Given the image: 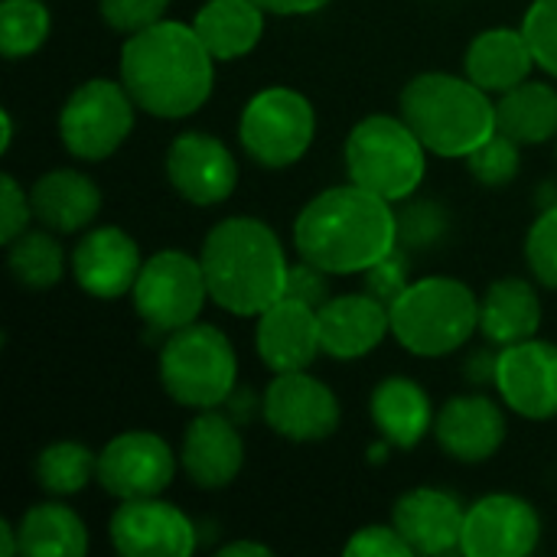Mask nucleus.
I'll return each mask as SVG.
<instances>
[{"instance_id": "obj_1", "label": "nucleus", "mask_w": 557, "mask_h": 557, "mask_svg": "<svg viewBox=\"0 0 557 557\" xmlns=\"http://www.w3.org/2000/svg\"><path fill=\"white\" fill-rule=\"evenodd\" d=\"M212 62L193 26L160 20L124 42L121 85L140 111L176 121L209 101L215 82Z\"/></svg>"}, {"instance_id": "obj_2", "label": "nucleus", "mask_w": 557, "mask_h": 557, "mask_svg": "<svg viewBox=\"0 0 557 557\" xmlns=\"http://www.w3.org/2000/svg\"><path fill=\"white\" fill-rule=\"evenodd\" d=\"M294 245L304 261L326 274H359L395 251L398 215L388 199L356 183L333 186L304 206L294 225Z\"/></svg>"}, {"instance_id": "obj_3", "label": "nucleus", "mask_w": 557, "mask_h": 557, "mask_svg": "<svg viewBox=\"0 0 557 557\" xmlns=\"http://www.w3.org/2000/svg\"><path fill=\"white\" fill-rule=\"evenodd\" d=\"M209 297L235 317H261L287 290L290 264L277 235L251 215L219 222L199 251Z\"/></svg>"}, {"instance_id": "obj_4", "label": "nucleus", "mask_w": 557, "mask_h": 557, "mask_svg": "<svg viewBox=\"0 0 557 557\" xmlns=\"http://www.w3.org/2000/svg\"><path fill=\"white\" fill-rule=\"evenodd\" d=\"M401 117L437 157H470L496 134V104L470 78L424 72L401 91Z\"/></svg>"}, {"instance_id": "obj_5", "label": "nucleus", "mask_w": 557, "mask_h": 557, "mask_svg": "<svg viewBox=\"0 0 557 557\" xmlns=\"http://www.w3.org/2000/svg\"><path fill=\"white\" fill-rule=\"evenodd\" d=\"M388 313L395 339L421 359L457 352L480 326V304L473 290L454 277H424L408 284Z\"/></svg>"}, {"instance_id": "obj_6", "label": "nucleus", "mask_w": 557, "mask_h": 557, "mask_svg": "<svg viewBox=\"0 0 557 557\" xmlns=\"http://www.w3.org/2000/svg\"><path fill=\"white\" fill-rule=\"evenodd\" d=\"M424 144L405 124V117L372 114L359 121L346 140L349 180L388 202L408 199L428 170Z\"/></svg>"}, {"instance_id": "obj_7", "label": "nucleus", "mask_w": 557, "mask_h": 557, "mask_svg": "<svg viewBox=\"0 0 557 557\" xmlns=\"http://www.w3.org/2000/svg\"><path fill=\"white\" fill-rule=\"evenodd\" d=\"M238 359L228 336L209 323H189L170 333L160 349V382L176 405L219 408L235 392Z\"/></svg>"}, {"instance_id": "obj_8", "label": "nucleus", "mask_w": 557, "mask_h": 557, "mask_svg": "<svg viewBox=\"0 0 557 557\" xmlns=\"http://www.w3.org/2000/svg\"><path fill=\"white\" fill-rule=\"evenodd\" d=\"M317 134L313 104L294 88H264L258 91L238 124V137L245 153L271 170H284L297 163Z\"/></svg>"}, {"instance_id": "obj_9", "label": "nucleus", "mask_w": 557, "mask_h": 557, "mask_svg": "<svg viewBox=\"0 0 557 557\" xmlns=\"http://www.w3.org/2000/svg\"><path fill=\"white\" fill-rule=\"evenodd\" d=\"M134 98L117 82L91 78L78 85L59 114V134L65 150L78 160L111 157L134 127Z\"/></svg>"}, {"instance_id": "obj_10", "label": "nucleus", "mask_w": 557, "mask_h": 557, "mask_svg": "<svg viewBox=\"0 0 557 557\" xmlns=\"http://www.w3.org/2000/svg\"><path fill=\"white\" fill-rule=\"evenodd\" d=\"M134 307L140 320L157 333H176L202 313V304L209 297L202 261L183 255V251H160L150 261H144L137 281H134Z\"/></svg>"}, {"instance_id": "obj_11", "label": "nucleus", "mask_w": 557, "mask_h": 557, "mask_svg": "<svg viewBox=\"0 0 557 557\" xmlns=\"http://www.w3.org/2000/svg\"><path fill=\"white\" fill-rule=\"evenodd\" d=\"M176 473V457L150 431H127L98 454V483L114 499L160 496Z\"/></svg>"}, {"instance_id": "obj_12", "label": "nucleus", "mask_w": 557, "mask_h": 557, "mask_svg": "<svg viewBox=\"0 0 557 557\" xmlns=\"http://www.w3.org/2000/svg\"><path fill=\"white\" fill-rule=\"evenodd\" d=\"M264 421L274 434L310 444L323 441L339 428V401L336 395L304 372H277L261 401Z\"/></svg>"}, {"instance_id": "obj_13", "label": "nucleus", "mask_w": 557, "mask_h": 557, "mask_svg": "<svg viewBox=\"0 0 557 557\" xmlns=\"http://www.w3.org/2000/svg\"><path fill=\"white\" fill-rule=\"evenodd\" d=\"M496 388L503 401L529 418L548 421L557 418V346L555 343H512L496 356Z\"/></svg>"}, {"instance_id": "obj_14", "label": "nucleus", "mask_w": 557, "mask_h": 557, "mask_svg": "<svg viewBox=\"0 0 557 557\" xmlns=\"http://www.w3.org/2000/svg\"><path fill=\"white\" fill-rule=\"evenodd\" d=\"M539 512L519 496H483L470 506L460 552L470 557H525L539 548Z\"/></svg>"}, {"instance_id": "obj_15", "label": "nucleus", "mask_w": 557, "mask_h": 557, "mask_svg": "<svg viewBox=\"0 0 557 557\" xmlns=\"http://www.w3.org/2000/svg\"><path fill=\"white\" fill-rule=\"evenodd\" d=\"M111 542L124 557H186L196 552V529L157 496L124 499L111 516Z\"/></svg>"}, {"instance_id": "obj_16", "label": "nucleus", "mask_w": 557, "mask_h": 557, "mask_svg": "<svg viewBox=\"0 0 557 557\" xmlns=\"http://www.w3.org/2000/svg\"><path fill=\"white\" fill-rule=\"evenodd\" d=\"M166 176L193 206H219L235 193L238 166L228 147L212 134H180L166 150Z\"/></svg>"}, {"instance_id": "obj_17", "label": "nucleus", "mask_w": 557, "mask_h": 557, "mask_svg": "<svg viewBox=\"0 0 557 557\" xmlns=\"http://www.w3.org/2000/svg\"><path fill=\"white\" fill-rule=\"evenodd\" d=\"M255 346L261 362L277 375V372H304L320 352V317L317 307L281 297L274 307H268L258 317L255 330Z\"/></svg>"}, {"instance_id": "obj_18", "label": "nucleus", "mask_w": 557, "mask_h": 557, "mask_svg": "<svg viewBox=\"0 0 557 557\" xmlns=\"http://www.w3.org/2000/svg\"><path fill=\"white\" fill-rule=\"evenodd\" d=\"M140 268L137 242L114 225L88 232L72 251V274L78 287L101 300H114L134 290Z\"/></svg>"}, {"instance_id": "obj_19", "label": "nucleus", "mask_w": 557, "mask_h": 557, "mask_svg": "<svg viewBox=\"0 0 557 557\" xmlns=\"http://www.w3.org/2000/svg\"><path fill=\"white\" fill-rule=\"evenodd\" d=\"M320 346L333 359H362L369 356L392 330L388 304L372 294L330 297L320 310Z\"/></svg>"}, {"instance_id": "obj_20", "label": "nucleus", "mask_w": 557, "mask_h": 557, "mask_svg": "<svg viewBox=\"0 0 557 557\" xmlns=\"http://www.w3.org/2000/svg\"><path fill=\"white\" fill-rule=\"evenodd\" d=\"M437 444L460 463L490 460L506 441V418L496 401L483 395L450 398L434 421Z\"/></svg>"}, {"instance_id": "obj_21", "label": "nucleus", "mask_w": 557, "mask_h": 557, "mask_svg": "<svg viewBox=\"0 0 557 557\" xmlns=\"http://www.w3.org/2000/svg\"><path fill=\"white\" fill-rule=\"evenodd\" d=\"M467 512L441 490H411L395 503L392 525L411 545L414 555H444L460 548Z\"/></svg>"}, {"instance_id": "obj_22", "label": "nucleus", "mask_w": 557, "mask_h": 557, "mask_svg": "<svg viewBox=\"0 0 557 557\" xmlns=\"http://www.w3.org/2000/svg\"><path fill=\"white\" fill-rule=\"evenodd\" d=\"M245 463V444L235 424L212 408L202 411L183 437V470L199 490L228 486Z\"/></svg>"}, {"instance_id": "obj_23", "label": "nucleus", "mask_w": 557, "mask_h": 557, "mask_svg": "<svg viewBox=\"0 0 557 557\" xmlns=\"http://www.w3.org/2000/svg\"><path fill=\"white\" fill-rule=\"evenodd\" d=\"M532 65H535V55H532L525 33L509 29V26L480 33L470 42L467 59H463L467 78L476 82L490 95H503V91L522 85L529 78Z\"/></svg>"}, {"instance_id": "obj_24", "label": "nucleus", "mask_w": 557, "mask_h": 557, "mask_svg": "<svg viewBox=\"0 0 557 557\" xmlns=\"http://www.w3.org/2000/svg\"><path fill=\"white\" fill-rule=\"evenodd\" d=\"M29 202H33V215L46 228L62 235L91 225L101 212L98 186L78 170H52L39 176L36 186L29 189Z\"/></svg>"}, {"instance_id": "obj_25", "label": "nucleus", "mask_w": 557, "mask_h": 557, "mask_svg": "<svg viewBox=\"0 0 557 557\" xmlns=\"http://www.w3.org/2000/svg\"><path fill=\"white\" fill-rule=\"evenodd\" d=\"M542 326V300L522 277H503L490 284L480 304V330L496 346L535 339Z\"/></svg>"}, {"instance_id": "obj_26", "label": "nucleus", "mask_w": 557, "mask_h": 557, "mask_svg": "<svg viewBox=\"0 0 557 557\" xmlns=\"http://www.w3.org/2000/svg\"><path fill=\"white\" fill-rule=\"evenodd\" d=\"M193 29L212 59H238L258 46L264 33V7L258 0H209L196 13Z\"/></svg>"}, {"instance_id": "obj_27", "label": "nucleus", "mask_w": 557, "mask_h": 557, "mask_svg": "<svg viewBox=\"0 0 557 557\" xmlns=\"http://www.w3.org/2000/svg\"><path fill=\"white\" fill-rule=\"evenodd\" d=\"M372 421L388 444L401 450L414 447L434 428L428 392L401 375L379 382V388L372 392Z\"/></svg>"}, {"instance_id": "obj_28", "label": "nucleus", "mask_w": 557, "mask_h": 557, "mask_svg": "<svg viewBox=\"0 0 557 557\" xmlns=\"http://www.w3.org/2000/svg\"><path fill=\"white\" fill-rule=\"evenodd\" d=\"M20 555L29 557H82L88 552V532L78 512L62 503H39L16 522Z\"/></svg>"}, {"instance_id": "obj_29", "label": "nucleus", "mask_w": 557, "mask_h": 557, "mask_svg": "<svg viewBox=\"0 0 557 557\" xmlns=\"http://www.w3.org/2000/svg\"><path fill=\"white\" fill-rule=\"evenodd\" d=\"M496 131L512 137L519 147L545 144L557 134V91L545 82H522L503 91L496 104Z\"/></svg>"}, {"instance_id": "obj_30", "label": "nucleus", "mask_w": 557, "mask_h": 557, "mask_svg": "<svg viewBox=\"0 0 557 557\" xmlns=\"http://www.w3.org/2000/svg\"><path fill=\"white\" fill-rule=\"evenodd\" d=\"M7 271L20 287L29 290H46L59 284L65 271V255L62 245L49 232H23L7 245Z\"/></svg>"}, {"instance_id": "obj_31", "label": "nucleus", "mask_w": 557, "mask_h": 557, "mask_svg": "<svg viewBox=\"0 0 557 557\" xmlns=\"http://www.w3.org/2000/svg\"><path fill=\"white\" fill-rule=\"evenodd\" d=\"M98 476V457L72 441L49 444L36 460V480L52 496H72L88 486V480Z\"/></svg>"}, {"instance_id": "obj_32", "label": "nucleus", "mask_w": 557, "mask_h": 557, "mask_svg": "<svg viewBox=\"0 0 557 557\" xmlns=\"http://www.w3.org/2000/svg\"><path fill=\"white\" fill-rule=\"evenodd\" d=\"M49 36V10L39 0H3L0 3V52L20 59L36 52Z\"/></svg>"}, {"instance_id": "obj_33", "label": "nucleus", "mask_w": 557, "mask_h": 557, "mask_svg": "<svg viewBox=\"0 0 557 557\" xmlns=\"http://www.w3.org/2000/svg\"><path fill=\"white\" fill-rule=\"evenodd\" d=\"M470 173L486 183V186H506L516 173H519V144L512 137H506L503 131H496L486 144H480L470 157H467Z\"/></svg>"}, {"instance_id": "obj_34", "label": "nucleus", "mask_w": 557, "mask_h": 557, "mask_svg": "<svg viewBox=\"0 0 557 557\" xmlns=\"http://www.w3.org/2000/svg\"><path fill=\"white\" fill-rule=\"evenodd\" d=\"M525 261L539 284L557 290V206L545 209L525 242Z\"/></svg>"}, {"instance_id": "obj_35", "label": "nucleus", "mask_w": 557, "mask_h": 557, "mask_svg": "<svg viewBox=\"0 0 557 557\" xmlns=\"http://www.w3.org/2000/svg\"><path fill=\"white\" fill-rule=\"evenodd\" d=\"M522 33L532 46L535 65L557 78V0H535L525 13Z\"/></svg>"}, {"instance_id": "obj_36", "label": "nucleus", "mask_w": 557, "mask_h": 557, "mask_svg": "<svg viewBox=\"0 0 557 557\" xmlns=\"http://www.w3.org/2000/svg\"><path fill=\"white\" fill-rule=\"evenodd\" d=\"M166 7H170V0H98L101 20L111 29L127 33V36L160 23Z\"/></svg>"}, {"instance_id": "obj_37", "label": "nucleus", "mask_w": 557, "mask_h": 557, "mask_svg": "<svg viewBox=\"0 0 557 557\" xmlns=\"http://www.w3.org/2000/svg\"><path fill=\"white\" fill-rule=\"evenodd\" d=\"M349 557H411V545L401 539V532L395 525H366L359 529L349 545H346Z\"/></svg>"}, {"instance_id": "obj_38", "label": "nucleus", "mask_w": 557, "mask_h": 557, "mask_svg": "<svg viewBox=\"0 0 557 557\" xmlns=\"http://www.w3.org/2000/svg\"><path fill=\"white\" fill-rule=\"evenodd\" d=\"M29 215H33L29 196L20 189V183L13 176H3V183H0V242L10 245L13 238H20L26 232Z\"/></svg>"}, {"instance_id": "obj_39", "label": "nucleus", "mask_w": 557, "mask_h": 557, "mask_svg": "<svg viewBox=\"0 0 557 557\" xmlns=\"http://www.w3.org/2000/svg\"><path fill=\"white\" fill-rule=\"evenodd\" d=\"M405 287H408V271H405V261H401L398 251L385 255L379 264H372L366 271V294L379 297L388 307L405 294Z\"/></svg>"}, {"instance_id": "obj_40", "label": "nucleus", "mask_w": 557, "mask_h": 557, "mask_svg": "<svg viewBox=\"0 0 557 557\" xmlns=\"http://www.w3.org/2000/svg\"><path fill=\"white\" fill-rule=\"evenodd\" d=\"M441 232H444V212H437L431 202L408 206V209L398 215V242H405V245H411V248L434 242Z\"/></svg>"}, {"instance_id": "obj_41", "label": "nucleus", "mask_w": 557, "mask_h": 557, "mask_svg": "<svg viewBox=\"0 0 557 557\" xmlns=\"http://www.w3.org/2000/svg\"><path fill=\"white\" fill-rule=\"evenodd\" d=\"M284 297H294V300H304L310 307H323L330 300V284H326V271L304 261V264H294L290 274H287V290Z\"/></svg>"}, {"instance_id": "obj_42", "label": "nucleus", "mask_w": 557, "mask_h": 557, "mask_svg": "<svg viewBox=\"0 0 557 557\" xmlns=\"http://www.w3.org/2000/svg\"><path fill=\"white\" fill-rule=\"evenodd\" d=\"M264 7V13H277V16H304V13H317L323 10L330 0H258Z\"/></svg>"}, {"instance_id": "obj_43", "label": "nucleus", "mask_w": 557, "mask_h": 557, "mask_svg": "<svg viewBox=\"0 0 557 557\" xmlns=\"http://www.w3.org/2000/svg\"><path fill=\"white\" fill-rule=\"evenodd\" d=\"M222 557H268L271 555V548H264V545H258V542H232V545H225Z\"/></svg>"}, {"instance_id": "obj_44", "label": "nucleus", "mask_w": 557, "mask_h": 557, "mask_svg": "<svg viewBox=\"0 0 557 557\" xmlns=\"http://www.w3.org/2000/svg\"><path fill=\"white\" fill-rule=\"evenodd\" d=\"M0 555L3 557L20 555V545H16V529H10L7 522H0Z\"/></svg>"}, {"instance_id": "obj_45", "label": "nucleus", "mask_w": 557, "mask_h": 557, "mask_svg": "<svg viewBox=\"0 0 557 557\" xmlns=\"http://www.w3.org/2000/svg\"><path fill=\"white\" fill-rule=\"evenodd\" d=\"M0 121H3V140H0V150H10V140H13V121H10V114H7V111L0 114Z\"/></svg>"}]
</instances>
